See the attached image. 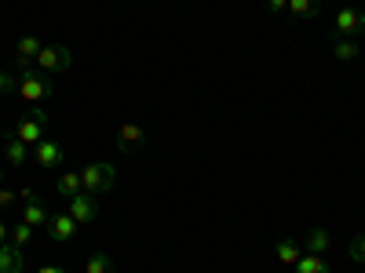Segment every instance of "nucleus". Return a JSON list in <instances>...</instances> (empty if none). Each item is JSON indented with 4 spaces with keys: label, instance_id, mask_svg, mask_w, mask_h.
<instances>
[{
    "label": "nucleus",
    "instance_id": "obj_4",
    "mask_svg": "<svg viewBox=\"0 0 365 273\" xmlns=\"http://www.w3.org/2000/svg\"><path fill=\"white\" fill-rule=\"evenodd\" d=\"M332 33L358 41V37L365 33V11H361V8H340V11H336V22H332Z\"/></svg>",
    "mask_w": 365,
    "mask_h": 273
},
{
    "label": "nucleus",
    "instance_id": "obj_27",
    "mask_svg": "<svg viewBox=\"0 0 365 273\" xmlns=\"http://www.w3.org/2000/svg\"><path fill=\"white\" fill-rule=\"evenodd\" d=\"M19 200L29 204V200H37V197H34V190H29V186H22V190H19Z\"/></svg>",
    "mask_w": 365,
    "mask_h": 273
},
{
    "label": "nucleus",
    "instance_id": "obj_3",
    "mask_svg": "<svg viewBox=\"0 0 365 273\" xmlns=\"http://www.w3.org/2000/svg\"><path fill=\"white\" fill-rule=\"evenodd\" d=\"M73 66V51L63 48V44H44V51L37 55V70L48 73V77H58Z\"/></svg>",
    "mask_w": 365,
    "mask_h": 273
},
{
    "label": "nucleus",
    "instance_id": "obj_9",
    "mask_svg": "<svg viewBox=\"0 0 365 273\" xmlns=\"http://www.w3.org/2000/svg\"><path fill=\"white\" fill-rule=\"evenodd\" d=\"M41 51H44V44H41L34 33L19 37V41H15V66H19V73L29 70V63H37V55H41Z\"/></svg>",
    "mask_w": 365,
    "mask_h": 273
},
{
    "label": "nucleus",
    "instance_id": "obj_23",
    "mask_svg": "<svg viewBox=\"0 0 365 273\" xmlns=\"http://www.w3.org/2000/svg\"><path fill=\"white\" fill-rule=\"evenodd\" d=\"M347 252H351V259H354V262H361V266H365V230L351 240V248H347Z\"/></svg>",
    "mask_w": 365,
    "mask_h": 273
},
{
    "label": "nucleus",
    "instance_id": "obj_29",
    "mask_svg": "<svg viewBox=\"0 0 365 273\" xmlns=\"http://www.w3.org/2000/svg\"><path fill=\"white\" fill-rule=\"evenodd\" d=\"M0 178H4V168H0Z\"/></svg>",
    "mask_w": 365,
    "mask_h": 273
},
{
    "label": "nucleus",
    "instance_id": "obj_20",
    "mask_svg": "<svg viewBox=\"0 0 365 273\" xmlns=\"http://www.w3.org/2000/svg\"><path fill=\"white\" fill-rule=\"evenodd\" d=\"M84 273H113V255H106V252L88 255V262H84Z\"/></svg>",
    "mask_w": 365,
    "mask_h": 273
},
{
    "label": "nucleus",
    "instance_id": "obj_7",
    "mask_svg": "<svg viewBox=\"0 0 365 273\" xmlns=\"http://www.w3.org/2000/svg\"><path fill=\"white\" fill-rule=\"evenodd\" d=\"M77 230H81V223L70 215V211H63V215H51V219H48V237L55 240V245H70V240L77 237Z\"/></svg>",
    "mask_w": 365,
    "mask_h": 273
},
{
    "label": "nucleus",
    "instance_id": "obj_25",
    "mask_svg": "<svg viewBox=\"0 0 365 273\" xmlns=\"http://www.w3.org/2000/svg\"><path fill=\"white\" fill-rule=\"evenodd\" d=\"M270 11H289V0H263Z\"/></svg>",
    "mask_w": 365,
    "mask_h": 273
},
{
    "label": "nucleus",
    "instance_id": "obj_22",
    "mask_svg": "<svg viewBox=\"0 0 365 273\" xmlns=\"http://www.w3.org/2000/svg\"><path fill=\"white\" fill-rule=\"evenodd\" d=\"M11 91H19V77L11 70H0V95H11Z\"/></svg>",
    "mask_w": 365,
    "mask_h": 273
},
{
    "label": "nucleus",
    "instance_id": "obj_26",
    "mask_svg": "<svg viewBox=\"0 0 365 273\" xmlns=\"http://www.w3.org/2000/svg\"><path fill=\"white\" fill-rule=\"evenodd\" d=\"M37 273H70V269H63V266H55V262H44Z\"/></svg>",
    "mask_w": 365,
    "mask_h": 273
},
{
    "label": "nucleus",
    "instance_id": "obj_11",
    "mask_svg": "<svg viewBox=\"0 0 365 273\" xmlns=\"http://www.w3.org/2000/svg\"><path fill=\"white\" fill-rule=\"evenodd\" d=\"M22 266H26V252L11 245V240H4L0 245V273H22Z\"/></svg>",
    "mask_w": 365,
    "mask_h": 273
},
{
    "label": "nucleus",
    "instance_id": "obj_18",
    "mask_svg": "<svg viewBox=\"0 0 365 273\" xmlns=\"http://www.w3.org/2000/svg\"><path fill=\"white\" fill-rule=\"evenodd\" d=\"M322 11V0H289V15L292 18H314Z\"/></svg>",
    "mask_w": 365,
    "mask_h": 273
},
{
    "label": "nucleus",
    "instance_id": "obj_28",
    "mask_svg": "<svg viewBox=\"0 0 365 273\" xmlns=\"http://www.w3.org/2000/svg\"><path fill=\"white\" fill-rule=\"evenodd\" d=\"M8 237H11V226H8L4 219H0V245H4V240H8Z\"/></svg>",
    "mask_w": 365,
    "mask_h": 273
},
{
    "label": "nucleus",
    "instance_id": "obj_17",
    "mask_svg": "<svg viewBox=\"0 0 365 273\" xmlns=\"http://www.w3.org/2000/svg\"><path fill=\"white\" fill-rule=\"evenodd\" d=\"M55 190L63 193V197H73V193H81L84 186H81V171H63L55 178Z\"/></svg>",
    "mask_w": 365,
    "mask_h": 273
},
{
    "label": "nucleus",
    "instance_id": "obj_16",
    "mask_svg": "<svg viewBox=\"0 0 365 273\" xmlns=\"http://www.w3.org/2000/svg\"><path fill=\"white\" fill-rule=\"evenodd\" d=\"M274 255H278V262H285V266H296V262H299V248H296V240H292V237H282L278 245H274Z\"/></svg>",
    "mask_w": 365,
    "mask_h": 273
},
{
    "label": "nucleus",
    "instance_id": "obj_5",
    "mask_svg": "<svg viewBox=\"0 0 365 273\" xmlns=\"http://www.w3.org/2000/svg\"><path fill=\"white\" fill-rule=\"evenodd\" d=\"M66 211L81 223V226H91L99 219V204H96V193H73V197H66Z\"/></svg>",
    "mask_w": 365,
    "mask_h": 273
},
{
    "label": "nucleus",
    "instance_id": "obj_2",
    "mask_svg": "<svg viewBox=\"0 0 365 273\" xmlns=\"http://www.w3.org/2000/svg\"><path fill=\"white\" fill-rule=\"evenodd\" d=\"M81 186H84V193H110L113 186H117V168L113 164H106V161H96V164H84L81 168Z\"/></svg>",
    "mask_w": 365,
    "mask_h": 273
},
{
    "label": "nucleus",
    "instance_id": "obj_14",
    "mask_svg": "<svg viewBox=\"0 0 365 273\" xmlns=\"http://www.w3.org/2000/svg\"><path fill=\"white\" fill-rule=\"evenodd\" d=\"M48 219H51V215H48V208H44L41 200H29V204H22V223H29L34 230H37V226H48Z\"/></svg>",
    "mask_w": 365,
    "mask_h": 273
},
{
    "label": "nucleus",
    "instance_id": "obj_21",
    "mask_svg": "<svg viewBox=\"0 0 365 273\" xmlns=\"http://www.w3.org/2000/svg\"><path fill=\"white\" fill-rule=\"evenodd\" d=\"M8 240H11V245H19V248H26L29 240H34V226H29V223H22V219H19V223L11 226V237H8Z\"/></svg>",
    "mask_w": 365,
    "mask_h": 273
},
{
    "label": "nucleus",
    "instance_id": "obj_10",
    "mask_svg": "<svg viewBox=\"0 0 365 273\" xmlns=\"http://www.w3.org/2000/svg\"><path fill=\"white\" fill-rule=\"evenodd\" d=\"M29 157H34V149H29L22 139H15V132H8V135H4V161H8L11 168H26Z\"/></svg>",
    "mask_w": 365,
    "mask_h": 273
},
{
    "label": "nucleus",
    "instance_id": "obj_8",
    "mask_svg": "<svg viewBox=\"0 0 365 273\" xmlns=\"http://www.w3.org/2000/svg\"><path fill=\"white\" fill-rule=\"evenodd\" d=\"M143 139H146V132H143V124H135V120H125V124L117 128V149L120 154H139Z\"/></svg>",
    "mask_w": 365,
    "mask_h": 273
},
{
    "label": "nucleus",
    "instance_id": "obj_15",
    "mask_svg": "<svg viewBox=\"0 0 365 273\" xmlns=\"http://www.w3.org/2000/svg\"><path fill=\"white\" fill-rule=\"evenodd\" d=\"M332 55H336L340 63H354L358 58V41L354 37H336L332 41Z\"/></svg>",
    "mask_w": 365,
    "mask_h": 273
},
{
    "label": "nucleus",
    "instance_id": "obj_6",
    "mask_svg": "<svg viewBox=\"0 0 365 273\" xmlns=\"http://www.w3.org/2000/svg\"><path fill=\"white\" fill-rule=\"evenodd\" d=\"M34 161H37V168H63L66 164V146L55 142V139H41L34 146Z\"/></svg>",
    "mask_w": 365,
    "mask_h": 273
},
{
    "label": "nucleus",
    "instance_id": "obj_12",
    "mask_svg": "<svg viewBox=\"0 0 365 273\" xmlns=\"http://www.w3.org/2000/svg\"><path fill=\"white\" fill-rule=\"evenodd\" d=\"M15 132V139H22L26 146H37L41 139H44V120H34V117H22L19 124L11 128Z\"/></svg>",
    "mask_w": 365,
    "mask_h": 273
},
{
    "label": "nucleus",
    "instance_id": "obj_24",
    "mask_svg": "<svg viewBox=\"0 0 365 273\" xmlns=\"http://www.w3.org/2000/svg\"><path fill=\"white\" fill-rule=\"evenodd\" d=\"M19 200V193H11V190H0V211H4V208H11Z\"/></svg>",
    "mask_w": 365,
    "mask_h": 273
},
{
    "label": "nucleus",
    "instance_id": "obj_19",
    "mask_svg": "<svg viewBox=\"0 0 365 273\" xmlns=\"http://www.w3.org/2000/svg\"><path fill=\"white\" fill-rule=\"evenodd\" d=\"M292 269H296V273H329V262H325L322 255H311V252H307V255H299V262H296Z\"/></svg>",
    "mask_w": 365,
    "mask_h": 273
},
{
    "label": "nucleus",
    "instance_id": "obj_1",
    "mask_svg": "<svg viewBox=\"0 0 365 273\" xmlns=\"http://www.w3.org/2000/svg\"><path fill=\"white\" fill-rule=\"evenodd\" d=\"M19 95H22L26 106H41V102H48V99L55 95V84H51L48 73H41V70L29 66V70L19 73Z\"/></svg>",
    "mask_w": 365,
    "mask_h": 273
},
{
    "label": "nucleus",
    "instance_id": "obj_13",
    "mask_svg": "<svg viewBox=\"0 0 365 273\" xmlns=\"http://www.w3.org/2000/svg\"><path fill=\"white\" fill-rule=\"evenodd\" d=\"M303 245H307L311 255H325L329 252V230L325 226H307L303 230Z\"/></svg>",
    "mask_w": 365,
    "mask_h": 273
}]
</instances>
